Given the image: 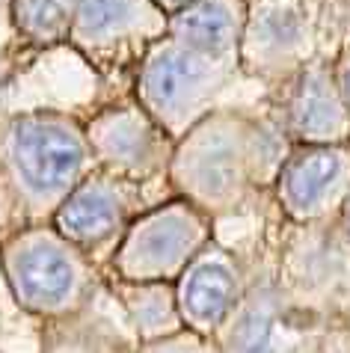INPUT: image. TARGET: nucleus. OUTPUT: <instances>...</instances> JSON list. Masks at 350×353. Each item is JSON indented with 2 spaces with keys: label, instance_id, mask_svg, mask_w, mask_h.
I'll return each mask as SVG.
<instances>
[{
  "label": "nucleus",
  "instance_id": "f257e3e1",
  "mask_svg": "<svg viewBox=\"0 0 350 353\" xmlns=\"http://www.w3.org/2000/svg\"><path fill=\"white\" fill-rule=\"evenodd\" d=\"M291 140L274 104H223L175 143L167 172L172 196L196 205L214 223L261 208L270 199Z\"/></svg>",
  "mask_w": 350,
  "mask_h": 353
},
{
  "label": "nucleus",
  "instance_id": "f03ea898",
  "mask_svg": "<svg viewBox=\"0 0 350 353\" xmlns=\"http://www.w3.org/2000/svg\"><path fill=\"white\" fill-rule=\"evenodd\" d=\"M92 170L83 116L54 107L0 116V202L12 229L51 223Z\"/></svg>",
  "mask_w": 350,
  "mask_h": 353
},
{
  "label": "nucleus",
  "instance_id": "7ed1b4c3",
  "mask_svg": "<svg viewBox=\"0 0 350 353\" xmlns=\"http://www.w3.org/2000/svg\"><path fill=\"white\" fill-rule=\"evenodd\" d=\"M0 276L12 303L45 323L86 312L101 297L107 273L51 223L0 234Z\"/></svg>",
  "mask_w": 350,
  "mask_h": 353
},
{
  "label": "nucleus",
  "instance_id": "20e7f679",
  "mask_svg": "<svg viewBox=\"0 0 350 353\" xmlns=\"http://www.w3.org/2000/svg\"><path fill=\"white\" fill-rule=\"evenodd\" d=\"M238 77H244L240 68L163 36L143 54L131 81V95L178 143L199 119L226 104L223 98Z\"/></svg>",
  "mask_w": 350,
  "mask_h": 353
},
{
  "label": "nucleus",
  "instance_id": "39448f33",
  "mask_svg": "<svg viewBox=\"0 0 350 353\" xmlns=\"http://www.w3.org/2000/svg\"><path fill=\"white\" fill-rule=\"evenodd\" d=\"M333 12L336 0H249L240 42L244 77L279 86L309 60L336 54L324 27V15Z\"/></svg>",
  "mask_w": 350,
  "mask_h": 353
},
{
  "label": "nucleus",
  "instance_id": "423d86ee",
  "mask_svg": "<svg viewBox=\"0 0 350 353\" xmlns=\"http://www.w3.org/2000/svg\"><path fill=\"white\" fill-rule=\"evenodd\" d=\"M217 238V223L196 205L167 196L140 214L119 250L113 252L107 276L122 282H172L187 264Z\"/></svg>",
  "mask_w": 350,
  "mask_h": 353
},
{
  "label": "nucleus",
  "instance_id": "0eeeda50",
  "mask_svg": "<svg viewBox=\"0 0 350 353\" xmlns=\"http://www.w3.org/2000/svg\"><path fill=\"white\" fill-rule=\"evenodd\" d=\"M169 18L152 0H81L69 33L74 51L99 77L101 86L128 83L143 54L163 39Z\"/></svg>",
  "mask_w": 350,
  "mask_h": 353
},
{
  "label": "nucleus",
  "instance_id": "6e6552de",
  "mask_svg": "<svg viewBox=\"0 0 350 353\" xmlns=\"http://www.w3.org/2000/svg\"><path fill=\"white\" fill-rule=\"evenodd\" d=\"M83 131L95 170L113 172L143 188H167L175 140L131 92L104 101L83 116Z\"/></svg>",
  "mask_w": 350,
  "mask_h": 353
},
{
  "label": "nucleus",
  "instance_id": "1a4fd4ad",
  "mask_svg": "<svg viewBox=\"0 0 350 353\" xmlns=\"http://www.w3.org/2000/svg\"><path fill=\"white\" fill-rule=\"evenodd\" d=\"M158 190L167 188H143L113 172L92 170L81 181V188L60 205L51 225L107 273L113 252L119 250L134 220L152 205L167 199V196H154Z\"/></svg>",
  "mask_w": 350,
  "mask_h": 353
},
{
  "label": "nucleus",
  "instance_id": "9d476101",
  "mask_svg": "<svg viewBox=\"0 0 350 353\" xmlns=\"http://www.w3.org/2000/svg\"><path fill=\"white\" fill-rule=\"evenodd\" d=\"M350 196V143L291 145L282 161L270 202L294 229H315L338 220Z\"/></svg>",
  "mask_w": 350,
  "mask_h": 353
},
{
  "label": "nucleus",
  "instance_id": "9b49d317",
  "mask_svg": "<svg viewBox=\"0 0 350 353\" xmlns=\"http://www.w3.org/2000/svg\"><path fill=\"white\" fill-rule=\"evenodd\" d=\"M274 110L291 145L350 143V113L336 81L333 54H320L274 86Z\"/></svg>",
  "mask_w": 350,
  "mask_h": 353
},
{
  "label": "nucleus",
  "instance_id": "f8f14e48",
  "mask_svg": "<svg viewBox=\"0 0 350 353\" xmlns=\"http://www.w3.org/2000/svg\"><path fill=\"white\" fill-rule=\"evenodd\" d=\"M247 285L249 268L244 259L214 238L175 279V300H178L184 330L217 339L244 303Z\"/></svg>",
  "mask_w": 350,
  "mask_h": 353
},
{
  "label": "nucleus",
  "instance_id": "ddd939ff",
  "mask_svg": "<svg viewBox=\"0 0 350 353\" xmlns=\"http://www.w3.org/2000/svg\"><path fill=\"white\" fill-rule=\"evenodd\" d=\"M249 0H193L169 15L167 36L190 45L193 51L240 68V42L247 30ZM244 74V72H240Z\"/></svg>",
  "mask_w": 350,
  "mask_h": 353
},
{
  "label": "nucleus",
  "instance_id": "4468645a",
  "mask_svg": "<svg viewBox=\"0 0 350 353\" xmlns=\"http://www.w3.org/2000/svg\"><path fill=\"white\" fill-rule=\"evenodd\" d=\"M104 288L116 300L137 345H149L184 330L172 282H122L107 276Z\"/></svg>",
  "mask_w": 350,
  "mask_h": 353
},
{
  "label": "nucleus",
  "instance_id": "2eb2a0df",
  "mask_svg": "<svg viewBox=\"0 0 350 353\" xmlns=\"http://www.w3.org/2000/svg\"><path fill=\"white\" fill-rule=\"evenodd\" d=\"M81 0H12L6 24L15 45L30 54L69 48V33Z\"/></svg>",
  "mask_w": 350,
  "mask_h": 353
},
{
  "label": "nucleus",
  "instance_id": "dca6fc26",
  "mask_svg": "<svg viewBox=\"0 0 350 353\" xmlns=\"http://www.w3.org/2000/svg\"><path fill=\"white\" fill-rule=\"evenodd\" d=\"M134 350H125L122 332L116 330L110 318L95 312V303L74 318L45 323L42 332V353H134Z\"/></svg>",
  "mask_w": 350,
  "mask_h": 353
},
{
  "label": "nucleus",
  "instance_id": "f3484780",
  "mask_svg": "<svg viewBox=\"0 0 350 353\" xmlns=\"http://www.w3.org/2000/svg\"><path fill=\"white\" fill-rule=\"evenodd\" d=\"M134 353H223V350L217 345V339H205L190 330H181L175 336L149 341V345H137Z\"/></svg>",
  "mask_w": 350,
  "mask_h": 353
},
{
  "label": "nucleus",
  "instance_id": "a211bd4d",
  "mask_svg": "<svg viewBox=\"0 0 350 353\" xmlns=\"http://www.w3.org/2000/svg\"><path fill=\"white\" fill-rule=\"evenodd\" d=\"M333 68H336V81H338V90H342L344 107L350 113V39L333 54Z\"/></svg>",
  "mask_w": 350,
  "mask_h": 353
},
{
  "label": "nucleus",
  "instance_id": "6ab92c4d",
  "mask_svg": "<svg viewBox=\"0 0 350 353\" xmlns=\"http://www.w3.org/2000/svg\"><path fill=\"white\" fill-rule=\"evenodd\" d=\"M336 234H338V241L350 250V196H347L344 208H342V214H338V220H336Z\"/></svg>",
  "mask_w": 350,
  "mask_h": 353
},
{
  "label": "nucleus",
  "instance_id": "aec40b11",
  "mask_svg": "<svg viewBox=\"0 0 350 353\" xmlns=\"http://www.w3.org/2000/svg\"><path fill=\"white\" fill-rule=\"evenodd\" d=\"M152 3H154V6H158V9H161V12H163V15H167V18H169V15H175V12H181V9H184V6H190V3H193V0H152Z\"/></svg>",
  "mask_w": 350,
  "mask_h": 353
},
{
  "label": "nucleus",
  "instance_id": "412c9836",
  "mask_svg": "<svg viewBox=\"0 0 350 353\" xmlns=\"http://www.w3.org/2000/svg\"><path fill=\"white\" fill-rule=\"evenodd\" d=\"M9 6H12V0H0V18L9 15Z\"/></svg>",
  "mask_w": 350,
  "mask_h": 353
}]
</instances>
